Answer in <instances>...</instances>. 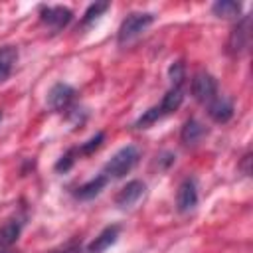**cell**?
Returning a JSON list of instances; mask_svg holds the SVG:
<instances>
[{
  "instance_id": "5",
  "label": "cell",
  "mask_w": 253,
  "mask_h": 253,
  "mask_svg": "<svg viewBox=\"0 0 253 253\" xmlns=\"http://www.w3.org/2000/svg\"><path fill=\"white\" fill-rule=\"evenodd\" d=\"M73 18V12L65 6H42L40 8V20L51 28V30H61L65 28Z\"/></svg>"
},
{
  "instance_id": "21",
  "label": "cell",
  "mask_w": 253,
  "mask_h": 253,
  "mask_svg": "<svg viewBox=\"0 0 253 253\" xmlns=\"http://www.w3.org/2000/svg\"><path fill=\"white\" fill-rule=\"evenodd\" d=\"M49 253H81V243L79 241H71V243H67V245L59 247V249H53Z\"/></svg>"
},
{
  "instance_id": "18",
  "label": "cell",
  "mask_w": 253,
  "mask_h": 253,
  "mask_svg": "<svg viewBox=\"0 0 253 253\" xmlns=\"http://www.w3.org/2000/svg\"><path fill=\"white\" fill-rule=\"evenodd\" d=\"M168 75H170L172 87L182 89L184 79H186V65H184V61H174V63L170 65V69H168Z\"/></svg>"
},
{
  "instance_id": "19",
  "label": "cell",
  "mask_w": 253,
  "mask_h": 253,
  "mask_svg": "<svg viewBox=\"0 0 253 253\" xmlns=\"http://www.w3.org/2000/svg\"><path fill=\"white\" fill-rule=\"evenodd\" d=\"M103 140H105V132H97L95 136H91L87 142H83V144L77 148V154H83V156L93 154V152L103 144Z\"/></svg>"
},
{
  "instance_id": "9",
  "label": "cell",
  "mask_w": 253,
  "mask_h": 253,
  "mask_svg": "<svg viewBox=\"0 0 253 253\" xmlns=\"http://www.w3.org/2000/svg\"><path fill=\"white\" fill-rule=\"evenodd\" d=\"M208 134V128L198 119H188L180 130V142L184 146H196Z\"/></svg>"
},
{
  "instance_id": "10",
  "label": "cell",
  "mask_w": 253,
  "mask_h": 253,
  "mask_svg": "<svg viewBox=\"0 0 253 253\" xmlns=\"http://www.w3.org/2000/svg\"><path fill=\"white\" fill-rule=\"evenodd\" d=\"M208 115L215 121V123H227L233 117V103L227 97H213L208 103Z\"/></svg>"
},
{
  "instance_id": "8",
  "label": "cell",
  "mask_w": 253,
  "mask_h": 253,
  "mask_svg": "<svg viewBox=\"0 0 253 253\" xmlns=\"http://www.w3.org/2000/svg\"><path fill=\"white\" fill-rule=\"evenodd\" d=\"M144 190H146L144 182H140V180H130V182H126V186H123V188L119 190V194L115 196V204H117L119 208H130V206H134V204L142 198Z\"/></svg>"
},
{
  "instance_id": "2",
  "label": "cell",
  "mask_w": 253,
  "mask_h": 253,
  "mask_svg": "<svg viewBox=\"0 0 253 253\" xmlns=\"http://www.w3.org/2000/svg\"><path fill=\"white\" fill-rule=\"evenodd\" d=\"M152 22H154V14H150V12H132V14H128V16L123 20L121 28H119L117 42H119L121 45L132 42V40L138 38L142 32H146V28H148Z\"/></svg>"
},
{
  "instance_id": "16",
  "label": "cell",
  "mask_w": 253,
  "mask_h": 253,
  "mask_svg": "<svg viewBox=\"0 0 253 253\" xmlns=\"http://www.w3.org/2000/svg\"><path fill=\"white\" fill-rule=\"evenodd\" d=\"M211 12L219 18H239L241 14V4L233 0H219L211 6Z\"/></svg>"
},
{
  "instance_id": "22",
  "label": "cell",
  "mask_w": 253,
  "mask_h": 253,
  "mask_svg": "<svg viewBox=\"0 0 253 253\" xmlns=\"http://www.w3.org/2000/svg\"><path fill=\"white\" fill-rule=\"evenodd\" d=\"M249 162H251V154L247 152V154L243 156V162H241V168H243L245 174H251V170H249Z\"/></svg>"
},
{
  "instance_id": "14",
  "label": "cell",
  "mask_w": 253,
  "mask_h": 253,
  "mask_svg": "<svg viewBox=\"0 0 253 253\" xmlns=\"http://www.w3.org/2000/svg\"><path fill=\"white\" fill-rule=\"evenodd\" d=\"M16 59H18V49H16L14 45H4V47H0V83L10 77Z\"/></svg>"
},
{
  "instance_id": "23",
  "label": "cell",
  "mask_w": 253,
  "mask_h": 253,
  "mask_svg": "<svg viewBox=\"0 0 253 253\" xmlns=\"http://www.w3.org/2000/svg\"><path fill=\"white\" fill-rule=\"evenodd\" d=\"M0 253H14V251H8V249H4V251H0Z\"/></svg>"
},
{
  "instance_id": "3",
  "label": "cell",
  "mask_w": 253,
  "mask_h": 253,
  "mask_svg": "<svg viewBox=\"0 0 253 253\" xmlns=\"http://www.w3.org/2000/svg\"><path fill=\"white\" fill-rule=\"evenodd\" d=\"M251 40V16H241L227 38V53L229 55H241Z\"/></svg>"
},
{
  "instance_id": "6",
  "label": "cell",
  "mask_w": 253,
  "mask_h": 253,
  "mask_svg": "<svg viewBox=\"0 0 253 253\" xmlns=\"http://www.w3.org/2000/svg\"><path fill=\"white\" fill-rule=\"evenodd\" d=\"M75 99V89L67 83H55L47 93V105L51 111H65Z\"/></svg>"
},
{
  "instance_id": "20",
  "label": "cell",
  "mask_w": 253,
  "mask_h": 253,
  "mask_svg": "<svg viewBox=\"0 0 253 253\" xmlns=\"http://www.w3.org/2000/svg\"><path fill=\"white\" fill-rule=\"evenodd\" d=\"M75 156H77V148H71V150H67L57 162H55V170L57 172H67L71 166H73V162H75Z\"/></svg>"
},
{
  "instance_id": "17",
  "label": "cell",
  "mask_w": 253,
  "mask_h": 253,
  "mask_svg": "<svg viewBox=\"0 0 253 253\" xmlns=\"http://www.w3.org/2000/svg\"><path fill=\"white\" fill-rule=\"evenodd\" d=\"M109 10V2H95V4H91L87 10H85V14H83V18H81V26H89L91 22H95L103 12H107Z\"/></svg>"
},
{
  "instance_id": "15",
  "label": "cell",
  "mask_w": 253,
  "mask_h": 253,
  "mask_svg": "<svg viewBox=\"0 0 253 253\" xmlns=\"http://www.w3.org/2000/svg\"><path fill=\"white\" fill-rule=\"evenodd\" d=\"M182 101H184V93H182V89L172 87V89L162 97V101H160V105H158V109H160L162 117H166V115L174 113V111L182 105Z\"/></svg>"
},
{
  "instance_id": "24",
  "label": "cell",
  "mask_w": 253,
  "mask_h": 253,
  "mask_svg": "<svg viewBox=\"0 0 253 253\" xmlns=\"http://www.w3.org/2000/svg\"><path fill=\"white\" fill-rule=\"evenodd\" d=\"M0 117H2V115H0Z\"/></svg>"
},
{
  "instance_id": "7",
  "label": "cell",
  "mask_w": 253,
  "mask_h": 253,
  "mask_svg": "<svg viewBox=\"0 0 253 253\" xmlns=\"http://www.w3.org/2000/svg\"><path fill=\"white\" fill-rule=\"evenodd\" d=\"M198 204V186L194 178H186L180 186H178V194H176V208L180 213H188L190 210H194Z\"/></svg>"
},
{
  "instance_id": "12",
  "label": "cell",
  "mask_w": 253,
  "mask_h": 253,
  "mask_svg": "<svg viewBox=\"0 0 253 253\" xmlns=\"http://www.w3.org/2000/svg\"><path fill=\"white\" fill-rule=\"evenodd\" d=\"M107 178L103 176V174H97L95 178H91V180H87L85 184H81L77 190H75V198L77 200H91V198H95L97 194H101V190L107 186Z\"/></svg>"
},
{
  "instance_id": "13",
  "label": "cell",
  "mask_w": 253,
  "mask_h": 253,
  "mask_svg": "<svg viewBox=\"0 0 253 253\" xmlns=\"http://www.w3.org/2000/svg\"><path fill=\"white\" fill-rule=\"evenodd\" d=\"M22 233V221L20 219H6L2 225H0V247H10L18 241Z\"/></svg>"
},
{
  "instance_id": "4",
  "label": "cell",
  "mask_w": 253,
  "mask_h": 253,
  "mask_svg": "<svg viewBox=\"0 0 253 253\" xmlns=\"http://www.w3.org/2000/svg\"><path fill=\"white\" fill-rule=\"evenodd\" d=\"M192 95L200 103H210L213 97H217V81L208 71H198L192 77Z\"/></svg>"
},
{
  "instance_id": "1",
  "label": "cell",
  "mask_w": 253,
  "mask_h": 253,
  "mask_svg": "<svg viewBox=\"0 0 253 253\" xmlns=\"http://www.w3.org/2000/svg\"><path fill=\"white\" fill-rule=\"evenodd\" d=\"M138 158H140V150L134 146V144H126V146H123L121 150H117L109 160H107V164L103 166V176L109 180V178H113V180H117V178H123V176H126L136 164H138Z\"/></svg>"
},
{
  "instance_id": "11",
  "label": "cell",
  "mask_w": 253,
  "mask_h": 253,
  "mask_svg": "<svg viewBox=\"0 0 253 253\" xmlns=\"http://www.w3.org/2000/svg\"><path fill=\"white\" fill-rule=\"evenodd\" d=\"M119 233H121V227H119V225H107V227L87 245V253H103L105 249H109V247L117 241Z\"/></svg>"
}]
</instances>
